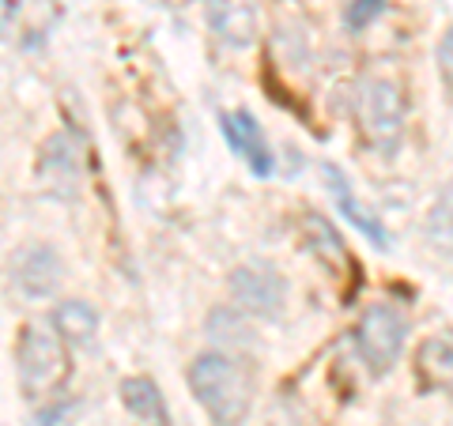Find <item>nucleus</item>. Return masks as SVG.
Returning <instances> with one entry per match:
<instances>
[{"mask_svg":"<svg viewBox=\"0 0 453 426\" xmlns=\"http://www.w3.org/2000/svg\"><path fill=\"white\" fill-rule=\"evenodd\" d=\"M208 332L216 339H226V344H246V324L234 309H216L208 321Z\"/></svg>","mask_w":453,"mask_h":426,"instance_id":"17","label":"nucleus"},{"mask_svg":"<svg viewBox=\"0 0 453 426\" xmlns=\"http://www.w3.org/2000/svg\"><path fill=\"white\" fill-rule=\"evenodd\" d=\"M404 332H408V321L396 306H389V302L366 306V314L356 324V347H359V359L366 362V370L374 377H386L393 366L401 362Z\"/></svg>","mask_w":453,"mask_h":426,"instance_id":"4","label":"nucleus"},{"mask_svg":"<svg viewBox=\"0 0 453 426\" xmlns=\"http://www.w3.org/2000/svg\"><path fill=\"white\" fill-rule=\"evenodd\" d=\"M189 389L211 426H242L253 411L257 381L253 370L231 351H204L189 366Z\"/></svg>","mask_w":453,"mask_h":426,"instance_id":"1","label":"nucleus"},{"mask_svg":"<svg viewBox=\"0 0 453 426\" xmlns=\"http://www.w3.org/2000/svg\"><path fill=\"white\" fill-rule=\"evenodd\" d=\"M16 19H19V0H0V38L12 34Z\"/></svg>","mask_w":453,"mask_h":426,"instance_id":"19","label":"nucleus"},{"mask_svg":"<svg viewBox=\"0 0 453 426\" xmlns=\"http://www.w3.org/2000/svg\"><path fill=\"white\" fill-rule=\"evenodd\" d=\"M389 0H348V8H344V27L351 34H363L366 27H371L381 11H386Z\"/></svg>","mask_w":453,"mask_h":426,"instance_id":"16","label":"nucleus"},{"mask_svg":"<svg viewBox=\"0 0 453 426\" xmlns=\"http://www.w3.org/2000/svg\"><path fill=\"white\" fill-rule=\"evenodd\" d=\"M121 404L140 426H170V407H166L163 392L151 377H125L121 381Z\"/></svg>","mask_w":453,"mask_h":426,"instance_id":"12","label":"nucleus"},{"mask_svg":"<svg viewBox=\"0 0 453 426\" xmlns=\"http://www.w3.org/2000/svg\"><path fill=\"white\" fill-rule=\"evenodd\" d=\"M208 23L231 49H246L257 38V0H208Z\"/></svg>","mask_w":453,"mask_h":426,"instance_id":"10","label":"nucleus"},{"mask_svg":"<svg viewBox=\"0 0 453 426\" xmlns=\"http://www.w3.org/2000/svg\"><path fill=\"white\" fill-rule=\"evenodd\" d=\"M38 178H42V189L53 196H65V201L76 196L80 178H83V144L73 133H57L42 144Z\"/></svg>","mask_w":453,"mask_h":426,"instance_id":"7","label":"nucleus"},{"mask_svg":"<svg viewBox=\"0 0 453 426\" xmlns=\"http://www.w3.org/2000/svg\"><path fill=\"white\" fill-rule=\"evenodd\" d=\"M434 65H438V76H442V87L453 98V27L438 38V49H434Z\"/></svg>","mask_w":453,"mask_h":426,"instance_id":"18","label":"nucleus"},{"mask_svg":"<svg viewBox=\"0 0 453 426\" xmlns=\"http://www.w3.org/2000/svg\"><path fill=\"white\" fill-rule=\"evenodd\" d=\"M303 238H306V246L310 253L321 261V264H329V268H351V257H348V246H344V238L336 234V226L318 216V211H306L303 216Z\"/></svg>","mask_w":453,"mask_h":426,"instance_id":"14","label":"nucleus"},{"mask_svg":"<svg viewBox=\"0 0 453 426\" xmlns=\"http://www.w3.org/2000/svg\"><path fill=\"white\" fill-rule=\"evenodd\" d=\"M416 374H419V389L453 396V339L442 336L423 339L416 351Z\"/></svg>","mask_w":453,"mask_h":426,"instance_id":"11","label":"nucleus"},{"mask_svg":"<svg viewBox=\"0 0 453 426\" xmlns=\"http://www.w3.org/2000/svg\"><path fill=\"white\" fill-rule=\"evenodd\" d=\"M231 294L242 314L257 321H280L288 306V283L268 261H253L231 272Z\"/></svg>","mask_w":453,"mask_h":426,"instance_id":"5","label":"nucleus"},{"mask_svg":"<svg viewBox=\"0 0 453 426\" xmlns=\"http://www.w3.org/2000/svg\"><path fill=\"white\" fill-rule=\"evenodd\" d=\"M16 370L19 389L31 404L57 400L73 377V351L53 329V321H31L23 324L16 339Z\"/></svg>","mask_w":453,"mask_h":426,"instance_id":"2","label":"nucleus"},{"mask_svg":"<svg viewBox=\"0 0 453 426\" xmlns=\"http://www.w3.org/2000/svg\"><path fill=\"white\" fill-rule=\"evenodd\" d=\"M219 133L226 140V148H231L238 159H242L250 166L253 178H273L276 170V159H273V148H268L265 140V129L257 125V118H253L250 110H231L219 118Z\"/></svg>","mask_w":453,"mask_h":426,"instance_id":"8","label":"nucleus"},{"mask_svg":"<svg viewBox=\"0 0 453 426\" xmlns=\"http://www.w3.org/2000/svg\"><path fill=\"white\" fill-rule=\"evenodd\" d=\"M65 279V264L61 253L46 241H35V246H23L16 257H12V287H16L27 302H46L61 291Z\"/></svg>","mask_w":453,"mask_h":426,"instance_id":"6","label":"nucleus"},{"mask_svg":"<svg viewBox=\"0 0 453 426\" xmlns=\"http://www.w3.org/2000/svg\"><path fill=\"white\" fill-rule=\"evenodd\" d=\"M356 118H359V133L366 144L381 155H393L401 148L404 125H408L401 83L386 76H366L356 91Z\"/></svg>","mask_w":453,"mask_h":426,"instance_id":"3","label":"nucleus"},{"mask_svg":"<svg viewBox=\"0 0 453 426\" xmlns=\"http://www.w3.org/2000/svg\"><path fill=\"white\" fill-rule=\"evenodd\" d=\"M321 178H325V189H329V196H333V204H336V211L344 216L356 231L371 241V246H378V249H389L393 246V238H389V231H386V223L378 219V211H371L363 201H359V193L351 189V178L340 170L336 163H321Z\"/></svg>","mask_w":453,"mask_h":426,"instance_id":"9","label":"nucleus"},{"mask_svg":"<svg viewBox=\"0 0 453 426\" xmlns=\"http://www.w3.org/2000/svg\"><path fill=\"white\" fill-rule=\"evenodd\" d=\"M53 329L61 332V339L68 347H91L98 336V314L91 302L83 298H68L53 309Z\"/></svg>","mask_w":453,"mask_h":426,"instance_id":"13","label":"nucleus"},{"mask_svg":"<svg viewBox=\"0 0 453 426\" xmlns=\"http://www.w3.org/2000/svg\"><path fill=\"white\" fill-rule=\"evenodd\" d=\"M423 234H427L434 253L453 257V186H446L442 193H438L431 216H427V223H423Z\"/></svg>","mask_w":453,"mask_h":426,"instance_id":"15","label":"nucleus"}]
</instances>
